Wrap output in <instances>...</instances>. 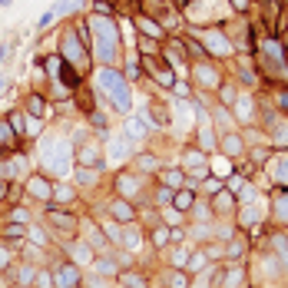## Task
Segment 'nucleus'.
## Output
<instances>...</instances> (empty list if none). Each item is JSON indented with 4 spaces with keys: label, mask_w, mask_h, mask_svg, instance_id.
<instances>
[{
    "label": "nucleus",
    "mask_w": 288,
    "mask_h": 288,
    "mask_svg": "<svg viewBox=\"0 0 288 288\" xmlns=\"http://www.w3.org/2000/svg\"><path fill=\"white\" fill-rule=\"evenodd\" d=\"M0 175H7V166L4 163H0Z\"/></svg>",
    "instance_id": "c03bdc74"
},
{
    "label": "nucleus",
    "mask_w": 288,
    "mask_h": 288,
    "mask_svg": "<svg viewBox=\"0 0 288 288\" xmlns=\"http://www.w3.org/2000/svg\"><path fill=\"white\" fill-rule=\"evenodd\" d=\"M80 159H83V163H86V166H96V163H100V152H96L93 146H86V149H83V156H80Z\"/></svg>",
    "instance_id": "ddd939ff"
},
{
    "label": "nucleus",
    "mask_w": 288,
    "mask_h": 288,
    "mask_svg": "<svg viewBox=\"0 0 288 288\" xmlns=\"http://www.w3.org/2000/svg\"><path fill=\"white\" fill-rule=\"evenodd\" d=\"M206 186H209V189H212V192H219V189H222V182H219V179H215V175H212V179H209V182H206Z\"/></svg>",
    "instance_id": "e433bc0d"
},
{
    "label": "nucleus",
    "mask_w": 288,
    "mask_h": 288,
    "mask_svg": "<svg viewBox=\"0 0 288 288\" xmlns=\"http://www.w3.org/2000/svg\"><path fill=\"white\" fill-rule=\"evenodd\" d=\"M192 206V192H179L175 195V209H189Z\"/></svg>",
    "instance_id": "4468645a"
},
{
    "label": "nucleus",
    "mask_w": 288,
    "mask_h": 288,
    "mask_svg": "<svg viewBox=\"0 0 288 288\" xmlns=\"http://www.w3.org/2000/svg\"><path fill=\"white\" fill-rule=\"evenodd\" d=\"M143 30L149 33V37H163V30H159V27L152 24V20H143Z\"/></svg>",
    "instance_id": "aec40b11"
},
{
    "label": "nucleus",
    "mask_w": 288,
    "mask_h": 288,
    "mask_svg": "<svg viewBox=\"0 0 288 288\" xmlns=\"http://www.w3.org/2000/svg\"><path fill=\"white\" fill-rule=\"evenodd\" d=\"M136 76H139V63H126V80H136Z\"/></svg>",
    "instance_id": "393cba45"
},
{
    "label": "nucleus",
    "mask_w": 288,
    "mask_h": 288,
    "mask_svg": "<svg viewBox=\"0 0 288 288\" xmlns=\"http://www.w3.org/2000/svg\"><path fill=\"white\" fill-rule=\"evenodd\" d=\"M27 109H30L33 116H43V100H40V96H30V100H27Z\"/></svg>",
    "instance_id": "f8f14e48"
},
{
    "label": "nucleus",
    "mask_w": 288,
    "mask_h": 288,
    "mask_svg": "<svg viewBox=\"0 0 288 288\" xmlns=\"http://www.w3.org/2000/svg\"><path fill=\"white\" fill-rule=\"evenodd\" d=\"M186 163H189V166H199V163H202V152H189Z\"/></svg>",
    "instance_id": "473e14b6"
},
{
    "label": "nucleus",
    "mask_w": 288,
    "mask_h": 288,
    "mask_svg": "<svg viewBox=\"0 0 288 288\" xmlns=\"http://www.w3.org/2000/svg\"><path fill=\"white\" fill-rule=\"evenodd\" d=\"M93 33H96V53H100V57L109 63V60L116 57V50H119L116 24H113V20H103V17H96V20H93Z\"/></svg>",
    "instance_id": "f03ea898"
},
{
    "label": "nucleus",
    "mask_w": 288,
    "mask_h": 288,
    "mask_svg": "<svg viewBox=\"0 0 288 288\" xmlns=\"http://www.w3.org/2000/svg\"><path fill=\"white\" fill-rule=\"evenodd\" d=\"M30 238H33V242H47V235H43L40 229H33V232H30Z\"/></svg>",
    "instance_id": "c9c22d12"
},
{
    "label": "nucleus",
    "mask_w": 288,
    "mask_h": 288,
    "mask_svg": "<svg viewBox=\"0 0 288 288\" xmlns=\"http://www.w3.org/2000/svg\"><path fill=\"white\" fill-rule=\"evenodd\" d=\"M73 258H76V262H90L93 255H90V249H86L83 242H76V245H73Z\"/></svg>",
    "instance_id": "9b49d317"
},
{
    "label": "nucleus",
    "mask_w": 288,
    "mask_h": 288,
    "mask_svg": "<svg viewBox=\"0 0 288 288\" xmlns=\"http://www.w3.org/2000/svg\"><path fill=\"white\" fill-rule=\"evenodd\" d=\"M50 219H57V226H73V219H70V215H63V212H50Z\"/></svg>",
    "instance_id": "4be33fe9"
},
{
    "label": "nucleus",
    "mask_w": 288,
    "mask_h": 288,
    "mask_svg": "<svg viewBox=\"0 0 288 288\" xmlns=\"http://www.w3.org/2000/svg\"><path fill=\"white\" fill-rule=\"evenodd\" d=\"M282 215H288V199H282Z\"/></svg>",
    "instance_id": "a19ab883"
},
{
    "label": "nucleus",
    "mask_w": 288,
    "mask_h": 288,
    "mask_svg": "<svg viewBox=\"0 0 288 288\" xmlns=\"http://www.w3.org/2000/svg\"><path fill=\"white\" fill-rule=\"evenodd\" d=\"M76 175H80V182H93V179H96V172H93V169H80Z\"/></svg>",
    "instance_id": "c85d7f7f"
},
{
    "label": "nucleus",
    "mask_w": 288,
    "mask_h": 288,
    "mask_svg": "<svg viewBox=\"0 0 288 288\" xmlns=\"http://www.w3.org/2000/svg\"><path fill=\"white\" fill-rule=\"evenodd\" d=\"M20 235H24V229H20V226H7V238H20Z\"/></svg>",
    "instance_id": "c756f323"
},
{
    "label": "nucleus",
    "mask_w": 288,
    "mask_h": 288,
    "mask_svg": "<svg viewBox=\"0 0 288 288\" xmlns=\"http://www.w3.org/2000/svg\"><path fill=\"white\" fill-rule=\"evenodd\" d=\"M126 245H129V249H139V232L136 229H126V238H123Z\"/></svg>",
    "instance_id": "2eb2a0df"
},
{
    "label": "nucleus",
    "mask_w": 288,
    "mask_h": 288,
    "mask_svg": "<svg viewBox=\"0 0 288 288\" xmlns=\"http://www.w3.org/2000/svg\"><path fill=\"white\" fill-rule=\"evenodd\" d=\"M169 235H172L169 229H156V235H152V242H156V245H166V242H169Z\"/></svg>",
    "instance_id": "a211bd4d"
},
{
    "label": "nucleus",
    "mask_w": 288,
    "mask_h": 288,
    "mask_svg": "<svg viewBox=\"0 0 288 288\" xmlns=\"http://www.w3.org/2000/svg\"><path fill=\"white\" fill-rule=\"evenodd\" d=\"M169 285H172V288H189V282H186V275H182V272H172Z\"/></svg>",
    "instance_id": "f3484780"
},
{
    "label": "nucleus",
    "mask_w": 288,
    "mask_h": 288,
    "mask_svg": "<svg viewBox=\"0 0 288 288\" xmlns=\"http://www.w3.org/2000/svg\"><path fill=\"white\" fill-rule=\"evenodd\" d=\"M229 189H235V192H238V189H242V179H238V175H232V179H229Z\"/></svg>",
    "instance_id": "4c0bfd02"
},
{
    "label": "nucleus",
    "mask_w": 288,
    "mask_h": 288,
    "mask_svg": "<svg viewBox=\"0 0 288 288\" xmlns=\"http://www.w3.org/2000/svg\"><path fill=\"white\" fill-rule=\"evenodd\" d=\"M278 182H285V186H288V156L278 163Z\"/></svg>",
    "instance_id": "412c9836"
},
{
    "label": "nucleus",
    "mask_w": 288,
    "mask_h": 288,
    "mask_svg": "<svg viewBox=\"0 0 288 288\" xmlns=\"http://www.w3.org/2000/svg\"><path fill=\"white\" fill-rule=\"evenodd\" d=\"M33 192H37V195H50V189L43 186V179H33Z\"/></svg>",
    "instance_id": "cd10ccee"
},
{
    "label": "nucleus",
    "mask_w": 288,
    "mask_h": 288,
    "mask_svg": "<svg viewBox=\"0 0 288 288\" xmlns=\"http://www.w3.org/2000/svg\"><path fill=\"white\" fill-rule=\"evenodd\" d=\"M100 90L113 96V106L119 109V113H126V109L132 106L129 90H126V76H119L116 70H109V67H106V70H100Z\"/></svg>",
    "instance_id": "f257e3e1"
},
{
    "label": "nucleus",
    "mask_w": 288,
    "mask_h": 288,
    "mask_svg": "<svg viewBox=\"0 0 288 288\" xmlns=\"http://www.w3.org/2000/svg\"><path fill=\"white\" fill-rule=\"evenodd\" d=\"M186 265H189V269H192V272H199L202 265H206V258H202V255H192V258H189Z\"/></svg>",
    "instance_id": "a878e982"
},
{
    "label": "nucleus",
    "mask_w": 288,
    "mask_h": 288,
    "mask_svg": "<svg viewBox=\"0 0 288 288\" xmlns=\"http://www.w3.org/2000/svg\"><path fill=\"white\" fill-rule=\"evenodd\" d=\"M123 282H126V285H132V288H146V282H143L139 275H123Z\"/></svg>",
    "instance_id": "b1692460"
},
{
    "label": "nucleus",
    "mask_w": 288,
    "mask_h": 288,
    "mask_svg": "<svg viewBox=\"0 0 288 288\" xmlns=\"http://www.w3.org/2000/svg\"><path fill=\"white\" fill-rule=\"evenodd\" d=\"M226 152H232V156H235V152H242V143H238L235 136H226Z\"/></svg>",
    "instance_id": "dca6fc26"
},
{
    "label": "nucleus",
    "mask_w": 288,
    "mask_h": 288,
    "mask_svg": "<svg viewBox=\"0 0 288 288\" xmlns=\"http://www.w3.org/2000/svg\"><path fill=\"white\" fill-rule=\"evenodd\" d=\"M4 265H7V252L0 249V269H4Z\"/></svg>",
    "instance_id": "58836bf2"
},
{
    "label": "nucleus",
    "mask_w": 288,
    "mask_h": 288,
    "mask_svg": "<svg viewBox=\"0 0 288 288\" xmlns=\"http://www.w3.org/2000/svg\"><path fill=\"white\" fill-rule=\"evenodd\" d=\"M27 219H30V215H27L24 209H17V212H13V222H27Z\"/></svg>",
    "instance_id": "f704fd0d"
},
{
    "label": "nucleus",
    "mask_w": 288,
    "mask_h": 288,
    "mask_svg": "<svg viewBox=\"0 0 288 288\" xmlns=\"http://www.w3.org/2000/svg\"><path fill=\"white\" fill-rule=\"evenodd\" d=\"M166 182H169V189L182 186V172H166Z\"/></svg>",
    "instance_id": "5701e85b"
},
{
    "label": "nucleus",
    "mask_w": 288,
    "mask_h": 288,
    "mask_svg": "<svg viewBox=\"0 0 288 288\" xmlns=\"http://www.w3.org/2000/svg\"><path fill=\"white\" fill-rule=\"evenodd\" d=\"M67 156H70V146L67 143H50V146H47V166H50L57 175H63V172L70 169V159Z\"/></svg>",
    "instance_id": "7ed1b4c3"
},
{
    "label": "nucleus",
    "mask_w": 288,
    "mask_h": 288,
    "mask_svg": "<svg viewBox=\"0 0 288 288\" xmlns=\"http://www.w3.org/2000/svg\"><path fill=\"white\" fill-rule=\"evenodd\" d=\"M4 86H7V80H4V76H0V93H4Z\"/></svg>",
    "instance_id": "37998d69"
},
{
    "label": "nucleus",
    "mask_w": 288,
    "mask_h": 288,
    "mask_svg": "<svg viewBox=\"0 0 288 288\" xmlns=\"http://www.w3.org/2000/svg\"><path fill=\"white\" fill-rule=\"evenodd\" d=\"M96 272H100V275H116V265L109 262V258H96Z\"/></svg>",
    "instance_id": "9d476101"
},
{
    "label": "nucleus",
    "mask_w": 288,
    "mask_h": 288,
    "mask_svg": "<svg viewBox=\"0 0 288 288\" xmlns=\"http://www.w3.org/2000/svg\"><path fill=\"white\" fill-rule=\"evenodd\" d=\"M57 195H60V199H73V189H70V186H60Z\"/></svg>",
    "instance_id": "2f4dec72"
},
{
    "label": "nucleus",
    "mask_w": 288,
    "mask_h": 288,
    "mask_svg": "<svg viewBox=\"0 0 288 288\" xmlns=\"http://www.w3.org/2000/svg\"><path fill=\"white\" fill-rule=\"evenodd\" d=\"M13 139H10V126L7 123H0V146H10Z\"/></svg>",
    "instance_id": "6ab92c4d"
},
{
    "label": "nucleus",
    "mask_w": 288,
    "mask_h": 288,
    "mask_svg": "<svg viewBox=\"0 0 288 288\" xmlns=\"http://www.w3.org/2000/svg\"><path fill=\"white\" fill-rule=\"evenodd\" d=\"M126 139H143V123H139V119H129V123H126Z\"/></svg>",
    "instance_id": "6e6552de"
},
{
    "label": "nucleus",
    "mask_w": 288,
    "mask_h": 288,
    "mask_svg": "<svg viewBox=\"0 0 288 288\" xmlns=\"http://www.w3.org/2000/svg\"><path fill=\"white\" fill-rule=\"evenodd\" d=\"M119 186H123V192H136V179H129V175H123V179H119Z\"/></svg>",
    "instance_id": "bb28decb"
},
{
    "label": "nucleus",
    "mask_w": 288,
    "mask_h": 288,
    "mask_svg": "<svg viewBox=\"0 0 288 288\" xmlns=\"http://www.w3.org/2000/svg\"><path fill=\"white\" fill-rule=\"evenodd\" d=\"M13 4V0H0V10H4V7H10Z\"/></svg>",
    "instance_id": "79ce46f5"
},
{
    "label": "nucleus",
    "mask_w": 288,
    "mask_h": 288,
    "mask_svg": "<svg viewBox=\"0 0 288 288\" xmlns=\"http://www.w3.org/2000/svg\"><path fill=\"white\" fill-rule=\"evenodd\" d=\"M76 282H80V272H76L73 265H63V269H57V285L60 288H73Z\"/></svg>",
    "instance_id": "39448f33"
},
{
    "label": "nucleus",
    "mask_w": 288,
    "mask_h": 288,
    "mask_svg": "<svg viewBox=\"0 0 288 288\" xmlns=\"http://www.w3.org/2000/svg\"><path fill=\"white\" fill-rule=\"evenodd\" d=\"M4 195H7V186H4V179H0V199H4Z\"/></svg>",
    "instance_id": "ea45409f"
},
{
    "label": "nucleus",
    "mask_w": 288,
    "mask_h": 288,
    "mask_svg": "<svg viewBox=\"0 0 288 288\" xmlns=\"http://www.w3.org/2000/svg\"><path fill=\"white\" fill-rule=\"evenodd\" d=\"M202 40H206V47H209V50H212V53H222V57H226V53H232V47H229V40H226V37H222V33H219V30H212V33H206V37H202Z\"/></svg>",
    "instance_id": "20e7f679"
},
{
    "label": "nucleus",
    "mask_w": 288,
    "mask_h": 288,
    "mask_svg": "<svg viewBox=\"0 0 288 288\" xmlns=\"http://www.w3.org/2000/svg\"><path fill=\"white\" fill-rule=\"evenodd\" d=\"M7 57H10V43H0V63H4Z\"/></svg>",
    "instance_id": "72a5a7b5"
},
{
    "label": "nucleus",
    "mask_w": 288,
    "mask_h": 288,
    "mask_svg": "<svg viewBox=\"0 0 288 288\" xmlns=\"http://www.w3.org/2000/svg\"><path fill=\"white\" fill-rule=\"evenodd\" d=\"M50 20H53V10H47L43 17H40V24H37V27H40V30H43V27H50Z\"/></svg>",
    "instance_id": "7c9ffc66"
},
{
    "label": "nucleus",
    "mask_w": 288,
    "mask_h": 288,
    "mask_svg": "<svg viewBox=\"0 0 288 288\" xmlns=\"http://www.w3.org/2000/svg\"><path fill=\"white\" fill-rule=\"evenodd\" d=\"M113 215H116V219H119V222H129V219H132V209H129V206H126V202H123V199H119V202H116V206H113Z\"/></svg>",
    "instance_id": "1a4fd4ad"
},
{
    "label": "nucleus",
    "mask_w": 288,
    "mask_h": 288,
    "mask_svg": "<svg viewBox=\"0 0 288 288\" xmlns=\"http://www.w3.org/2000/svg\"><path fill=\"white\" fill-rule=\"evenodd\" d=\"M195 73H199V83H202V86H219V73H215V70H209V67H199V70H195Z\"/></svg>",
    "instance_id": "0eeeda50"
},
{
    "label": "nucleus",
    "mask_w": 288,
    "mask_h": 288,
    "mask_svg": "<svg viewBox=\"0 0 288 288\" xmlns=\"http://www.w3.org/2000/svg\"><path fill=\"white\" fill-rule=\"evenodd\" d=\"M109 156H113V159H126V156H129V139H109Z\"/></svg>",
    "instance_id": "423d86ee"
}]
</instances>
